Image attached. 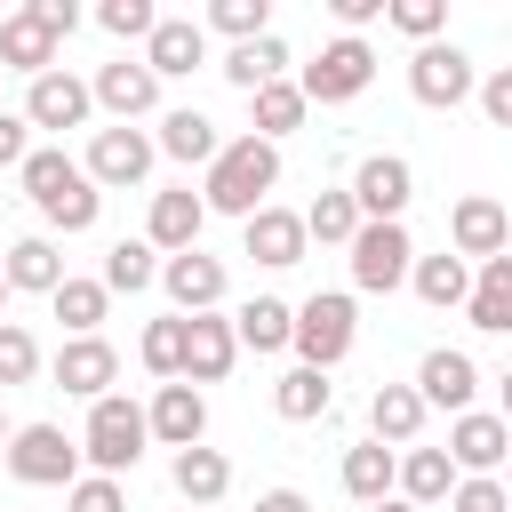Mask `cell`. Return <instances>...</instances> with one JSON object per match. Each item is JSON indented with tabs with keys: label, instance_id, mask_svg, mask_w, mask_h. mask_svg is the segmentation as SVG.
I'll return each mask as SVG.
<instances>
[{
	"label": "cell",
	"instance_id": "cell-45",
	"mask_svg": "<svg viewBox=\"0 0 512 512\" xmlns=\"http://www.w3.org/2000/svg\"><path fill=\"white\" fill-rule=\"evenodd\" d=\"M448 512H512V496L496 480H456L448 488Z\"/></svg>",
	"mask_w": 512,
	"mask_h": 512
},
{
	"label": "cell",
	"instance_id": "cell-52",
	"mask_svg": "<svg viewBox=\"0 0 512 512\" xmlns=\"http://www.w3.org/2000/svg\"><path fill=\"white\" fill-rule=\"evenodd\" d=\"M0 312H8V280H0Z\"/></svg>",
	"mask_w": 512,
	"mask_h": 512
},
{
	"label": "cell",
	"instance_id": "cell-1",
	"mask_svg": "<svg viewBox=\"0 0 512 512\" xmlns=\"http://www.w3.org/2000/svg\"><path fill=\"white\" fill-rule=\"evenodd\" d=\"M280 184V144H256V136H240V144H224L216 160H208V184H200V208H216V216H256L264 208V192Z\"/></svg>",
	"mask_w": 512,
	"mask_h": 512
},
{
	"label": "cell",
	"instance_id": "cell-34",
	"mask_svg": "<svg viewBox=\"0 0 512 512\" xmlns=\"http://www.w3.org/2000/svg\"><path fill=\"white\" fill-rule=\"evenodd\" d=\"M328 400H336V392H328V376H320V368H288V376L272 384V408H280L288 424H312V416H328Z\"/></svg>",
	"mask_w": 512,
	"mask_h": 512
},
{
	"label": "cell",
	"instance_id": "cell-40",
	"mask_svg": "<svg viewBox=\"0 0 512 512\" xmlns=\"http://www.w3.org/2000/svg\"><path fill=\"white\" fill-rule=\"evenodd\" d=\"M136 352H144V368H152V376H168V384H176V376H184V312H168V320H152Z\"/></svg>",
	"mask_w": 512,
	"mask_h": 512
},
{
	"label": "cell",
	"instance_id": "cell-28",
	"mask_svg": "<svg viewBox=\"0 0 512 512\" xmlns=\"http://www.w3.org/2000/svg\"><path fill=\"white\" fill-rule=\"evenodd\" d=\"M168 472H176V496H184L192 512H208V504L232 488V464H224L216 448H176V464H168Z\"/></svg>",
	"mask_w": 512,
	"mask_h": 512
},
{
	"label": "cell",
	"instance_id": "cell-20",
	"mask_svg": "<svg viewBox=\"0 0 512 512\" xmlns=\"http://www.w3.org/2000/svg\"><path fill=\"white\" fill-rule=\"evenodd\" d=\"M88 112H96L88 80H72V72H40L32 96H24V128H80Z\"/></svg>",
	"mask_w": 512,
	"mask_h": 512
},
{
	"label": "cell",
	"instance_id": "cell-30",
	"mask_svg": "<svg viewBox=\"0 0 512 512\" xmlns=\"http://www.w3.org/2000/svg\"><path fill=\"white\" fill-rule=\"evenodd\" d=\"M280 72H288V48H280L272 32H264V40H240V48L224 56V80H232L240 96H256V88H272Z\"/></svg>",
	"mask_w": 512,
	"mask_h": 512
},
{
	"label": "cell",
	"instance_id": "cell-53",
	"mask_svg": "<svg viewBox=\"0 0 512 512\" xmlns=\"http://www.w3.org/2000/svg\"><path fill=\"white\" fill-rule=\"evenodd\" d=\"M184 512H192V504H184Z\"/></svg>",
	"mask_w": 512,
	"mask_h": 512
},
{
	"label": "cell",
	"instance_id": "cell-17",
	"mask_svg": "<svg viewBox=\"0 0 512 512\" xmlns=\"http://www.w3.org/2000/svg\"><path fill=\"white\" fill-rule=\"evenodd\" d=\"M448 240H456V256H504V240H512V216H504V200H488V192H472V200H456V216H448Z\"/></svg>",
	"mask_w": 512,
	"mask_h": 512
},
{
	"label": "cell",
	"instance_id": "cell-23",
	"mask_svg": "<svg viewBox=\"0 0 512 512\" xmlns=\"http://www.w3.org/2000/svg\"><path fill=\"white\" fill-rule=\"evenodd\" d=\"M304 248H312V240H304V224H296L288 208H272V200H264V208L248 216V256H256V264L288 272V264H304Z\"/></svg>",
	"mask_w": 512,
	"mask_h": 512
},
{
	"label": "cell",
	"instance_id": "cell-4",
	"mask_svg": "<svg viewBox=\"0 0 512 512\" xmlns=\"http://www.w3.org/2000/svg\"><path fill=\"white\" fill-rule=\"evenodd\" d=\"M144 408L136 400H120V392H104V400H88V432H80V456L104 472V480H120V472H136V456H144Z\"/></svg>",
	"mask_w": 512,
	"mask_h": 512
},
{
	"label": "cell",
	"instance_id": "cell-15",
	"mask_svg": "<svg viewBox=\"0 0 512 512\" xmlns=\"http://www.w3.org/2000/svg\"><path fill=\"white\" fill-rule=\"evenodd\" d=\"M144 168H152V136L144 128H96V144H88V184H144Z\"/></svg>",
	"mask_w": 512,
	"mask_h": 512
},
{
	"label": "cell",
	"instance_id": "cell-38",
	"mask_svg": "<svg viewBox=\"0 0 512 512\" xmlns=\"http://www.w3.org/2000/svg\"><path fill=\"white\" fill-rule=\"evenodd\" d=\"M344 488H352L360 504H376V496H392V448H376V440H360V448H344Z\"/></svg>",
	"mask_w": 512,
	"mask_h": 512
},
{
	"label": "cell",
	"instance_id": "cell-5",
	"mask_svg": "<svg viewBox=\"0 0 512 512\" xmlns=\"http://www.w3.org/2000/svg\"><path fill=\"white\" fill-rule=\"evenodd\" d=\"M352 336H360V320H352V296H336V288H328V296H304V304L288 312V344L304 352L296 368H320V376H328V368L352 352Z\"/></svg>",
	"mask_w": 512,
	"mask_h": 512
},
{
	"label": "cell",
	"instance_id": "cell-51",
	"mask_svg": "<svg viewBox=\"0 0 512 512\" xmlns=\"http://www.w3.org/2000/svg\"><path fill=\"white\" fill-rule=\"evenodd\" d=\"M0 448H8V416H0Z\"/></svg>",
	"mask_w": 512,
	"mask_h": 512
},
{
	"label": "cell",
	"instance_id": "cell-25",
	"mask_svg": "<svg viewBox=\"0 0 512 512\" xmlns=\"http://www.w3.org/2000/svg\"><path fill=\"white\" fill-rule=\"evenodd\" d=\"M368 424H376V448H384V440H392V448H416L424 400H416L408 384H376V392H368Z\"/></svg>",
	"mask_w": 512,
	"mask_h": 512
},
{
	"label": "cell",
	"instance_id": "cell-33",
	"mask_svg": "<svg viewBox=\"0 0 512 512\" xmlns=\"http://www.w3.org/2000/svg\"><path fill=\"white\" fill-rule=\"evenodd\" d=\"M408 280H416V296H424L432 312H448V304H464V288H472V272H464V256H416V264H408Z\"/></svg>",
	"mask_w": 512,
	"mask_h": 512
},
{
	"label": "cell",
	"instance_id": "cell-22",
	"mask_svg": "<svg viewBox=\"0 0 512 512\" xmlns=\"http://www.w3.org/2000/svg\"><path fill=\"white\" fill-rule=\"evenodd\" d=\"M112 376H120V352H112L104 336H72V344L56 352V384H64V392H80V400H104V392H112Z\"/></svg>",
	"mask_w": 512,
	"mask_h": 512
},
{
	"label": "cell",
	"instance_id": "cell-26",
	"mask_svg": "<svg viewBox=\"0 0 512 512\" xmlns=\"http://www.w3.org/2000/svg\"><path fill=\"white\" fill-rule=\"evenodd\" d=\"M392 480H400V504H440L448 488H456V464L440 456V448H408V456H392Z\"/></svg>",
	"mask_w": 512,
	"mask_h": 512
},
{
	"label": "cell",
	"instance_id": "cell-6",
	"mask_svg": "<svg viewBox=\"0 0 512 512\" xmlns=\"http://www.w3.org/2000/svg\"><path fill=\"white\" fill-rule=\"evenodd\" d=\"M368 80H376V48H368V40H344V32H336V40H328V48H320V56L304 64L296 96H304V104H352V96H360Z\"/></svg>",
	"mask_w": 512,
	"mask_h": 512
},
{
	"label": "cell",
	"instance_id": "cell-48",
	"mask_svg": "<svg viewBox=\"0 0 512 512\" xmlns=\"http://www.w3.org/2000/svg\"><path fill=\"white\" fill-rule=\"evenodd\" d=\"M328 8H336L344 40H360V24H376V16H384V0H328Z\"/></svg>",
	"mask_w": 512,
	"mask_h": 512
},
{
	"label": "cell",
	"instance_id": "cell-16",
	"mask_svg": "<svg viewBox=\"0 0 512 512\" xmlns=\"http://www.w3.org/2000/svg\"><path fill=\"white\" fill-rule=\"evenodd\" d=\"M88 104H104V112H112V120L128 128V120H144V112L160 104V80H152V72H144L136 56H120V64H104V72H96Z\"/></svg>",
	"mask_w": 512,
	"mask_h": 512
},
{
	"label": "cell",
	"instance_id": "cell-41",
	"mask_svg": "<svg viewBox=\"0 0 512 512\" xmlns=\"http://www.w3.org/2000/svg\"><path fill=\"white\" fill-rule=\"evenodd\" d=\"M384 24H392V32H408V40L424 48V40H440V24H448V0H384Z\"/></svg>",
	"mask_w": 512,
	"mask_h": 512
},
{
	"label": "cell",
	"instance_id": "cell-43",
	"mask_svg": "<svg viewBox=\"0 0 512 512\" xmlns=\"http://www.w3.org/2000/svg\"><path fill=\"white\" fill-rule=\"evenodd\" d=\"M96 24H104L112 40H152L160 8H152V0H104V8H96Z\"/></svg>",
	"mask_w": 512,
	"mask_h": 512
},
{
	"label": "cell",
	"instance_id": "cell-13",
	"mask_svg": "<svg viewBox=\"0 0 512 512\" xmlns=\"http://www.w3.org/2000/svg\"><path fill=\"white\" fill-rule=\"evenodd\" d=\"M424 408H448V416H464L472 408V392H480V368H472V352H424V368H416V384H408Z\"/></svg>",
	"mask_w": 512,
	"mask_h": 512
},
{
	"label": "cell",
	"instance_id": "cell-18",
	"mask_svg": "<svg viewBox=\"0 0 512 512\" xmlns=\"http://www.w3.org/2000/svg\"><path fill=\"white\" fill-rule=\"evenodd\" d=\"M160 288L176 296V312L192 320V312H216L224 304V264L216 256H200V248H184V256H168L160 264Z\"/></svg>",
	"mask_w": 512,
	"mask_h": 512
},
{
	"label": "cell",
	"instance_id": "cell-3",
	"mask_svg": "<svg viewBox=\"0 0 512 512\" xmlns=\"http://www.w3.org/2000/svg\"><path fill=\"white\" fill-rule=\"evenodd\" d=\"M80 24V8L72 0H24L16 16H0V72H56V48H64V32Z\"/></svg>",
	"mask_w": 512,
	"mask_h": 512
},
{
	"label": "cell",
	"instance_id": "cell-8",
	"mask_svg": "<svg viewBox=\"0 0 512 512\" xmlns=\"http://www.w3.org/2000/svg\"><path fill=\"white\" fill-rule=\"evenodd\" d=\"M344 248H352V280H360L368 296H392V288L408 280V264H416V240H408V224H360Z\"/></svg>",
	"mask_w": 512,
	"mask_h": 512
},
{
	"label": "cell",
	"instance_id": "cell-9",
	"mask_svg": "<svg viewBox=\"0 0 512 512\" xmlns=\"http://www.w3.org/2000/svg\"><path fill=\"white\" fill-rule=\"evenodd\" d=\"M408 96L432 104V112H456V104L472 96V56H464L456 40H424V48L408 56Z\"/></svg>",
	"mask_w": 512,
	"mask_h": 512
},
{
	"label": "cell",
	"instance_id": "cell-19",
	"mask_svg": "<svg viewBox=\"0 0 512 512\" xmlns=\"http://www.w3.org/2000/svg\"><path fill=\"white\" fill-rule=\"evenodd\" d=\"M144 432L168 440V448H200V432H208V400H200L192 384H160L152 408H144Z\"/></svg>",
	"mask_w": 512,
	"mask_h": 512
},
{
	"label": "cell",
	"instance_id": "cell-35",
	"mask_svg": "<svg viewBox=\"0 0 512 512\" xmlns=\"http://www.w3.org/2000/svg\"><path fill=\"white\" fill-rule=\"evenodd\" d=\"M256 104V144H272V136H288V128H304V96H296V80H272V88H256L248 96Z\"/></svg>",
	"mask_w": 512,
	"mask_h": 512
},
{
	"label": "cell",
	"instance_id": "cell-47",
	"mask_svg": "<svg viewBox=\"0 0 512 512\" xmlns=\"http://www.w3.org/2000/svg\"><path fill=\"white\" fill-rule=\"evenodd\" d=\"M24 152H32V128H24V112H0V168H24Z\"/></svg>",
	"mask_w": 512,
	"mask_h": 512
},
{
	"label": "cell",
	"instance_id": "cell-14",
	"mask_svg": "<svg viewBox=\"0 0 512 512\" xmlns=\"http://www.w3.org/2000/svg\"><path fill=\"white\" fill-rule=\"evenodd\" d=\"M136 64H144L152 80H176V72H200V64H208V32H200L192 16H160Z\"/></svg>",
	"mask_w": 512,
	"mask_h": 512
},
{
	"label": "cell",
	"instance_id": "cell-42",
	"mask_svg": "<svg viewBox=\"0 0 512 512\" xmlns=\"http://www.w3.org/2000/svg\"><path fill=\"white\" fill-rule=\"evenodd\" d=\"M32 376H40V344H32V328L0 320V384H32Z\"/></svg>",
	"mask_w": 512,
	"mask_h": 512
},
{
	"label": "cell",
	"instance_id": "cell-7",
	"mask_svg": "<svg viewBox=\"0 0 512 512\" xmlns=\"http://www.w3.org/2000/svg\"><path fill=\"white\" fill-rule=\"evenodd\" d=\"M8 472L24 488H72L80 480V440H64V424H24V432H8Z\"/></svg>",
	"mask_w": 512,
	"mask_h": 512
},
{
	"label": "cell",
	"instance_id": "cell-32",
	"mask_svg": "<svg viewBox=\"0 0 512 512\" xmlns=\"http://www.w3.org/2000/svg\"><path fill=\"white\" fill-rule=\"evenodd\" d=\"M160 280V256L144 248V240H112V256H104V296H136V288H152Z\"/></svg>",
	"mask_w": 512,
	"mask_h": 512
},
{
	"label": "cell",
	"instance_id": "cell-37",
	"mask_svg": "<svg viewBox=\"0 0 512 512\" xmlns=\"http://www.w3.org/2000/svg\"><path fill=\"white\" fill-rule=\"evenodd\" d=\"M48 304H56V320H64L72 336H96V320H104V304H112V296H104L96 280H72V272H64Z\"/></svg>",
	"mask_w": 512,
	"mask_h": 512
},
{
	"label": "cell",
	"instance_id": "cell-29",
	"mask_svg": "<svg viewBox=\"0 0 512 512\" xmlns=\"http://www.w3.org/2000/svg\"><path fill=\"white\" fill-rule=\"evenodd\" d=\"M288 312H296V304H280V296H248V304L232 312V344H248V352H288Z\"/></svg>",
	"mask_w": 512,
	"mask_h": 512
},
{
	"label": "cell",
	"instance_id": "cell-36",
	"mask_svg": "<svg viewBox=\"0 0 512 512\" xmlns=\"http://www.w3.org/2000/svg\"><path fill=\"white\" fill-rule=\"evenodd\" d=\"M296 224H304V240H320V248H344V240L360 232V208H352V192H320V200H312Z\"/></svg>",
	"mask_w": 512,
	"mask_h": 512
},
{
	"label": "cell",
	"instance_id": "cell-46",
	"mask_svg": "<svg viewBox=\"0 0 512 512\" xmlns=\"http://www.w3.org/2000/svg\"><path fill=\"white\" fill-rule=\"evenodd\" d=\"M480 112H488V120H496V128H512V64H504V72H488V80H480Z\"/></svg>",
	"mask_w": 512,
	"mask_h": 512
},
{
	"label": "cell",
	"instance_id": "cell-44",
	"mask_svg": "<svg viewBox=\"0 0 512 512\" xmlns=\"http://www.w3.org/2000/svg\"><path fill=\"white\" fill-rule=\"evenodd\" d=\"M72 512H128V496H120V480L88 472V480H72Z\"/></svg>",
	"mask_w": 512,
	"mask_h": 512
},
{
	"label": "cell",
	"instance_id": "cell-24",
	"mask_svg": "<svg viewBox=\"0 0 512 512\" xmlns=\"http://www.w3.org/2000/svg\"><path fill=\"white\" fill-rule=\"evenodd\" d=\"M464 312H472V328H488V336L512 328V256H488V264H480V280L464 288Z\"/></svg>",
	"mask_w": 512,
	"mask_h": 512
},
{
	"label": "cell",
	"instance_id": "cell-12",
	"mask_svg": "<svg viewBox=\"0 0 512 512\" xmlns=\"http://www.w3.org/2000/svg\"><path fill=\"white\" fill-rule=\"evenodd\" d=\"M504 448H512V432H504V416H488V408H464L456 424H448V464H464L472 480H496V464H504Z\"/></svg>",
	"mask_w": 512,
	"mask_h": 512
},
{
	"label": "cell",
	"instance_id": "cell-27",
	"mask_svg": "<svg viewBox=\"0 0 512 512\" xmlns=\"http://www.w3.org/2000/svg\"><path fill=\"white\" fill-rule=\"evenodd\" d=\"M0 280H8V296L16 288H32V296H56V280H64V256H56V240H16L8 248V264H0Z\"/></svg>",
	"mask_w": 512,
	"mask_h": 512
},
{
	"label": "cell",
	"instance_id": "cell-2",
	"mask_svg": "<svg viewBox=\"0 0 512 512\" xmlns=\"http://www.w3.org/2000/svg\"><path fill=\"white\" fill-rule=\"evenodd\" d=\"M24 192H32V208L56 224V232H88L96 224V208H104V192L80 176V160H64V152H24Z\"/></svg>",
	"mask_w": 512,
	"mask_h": 512
},
{
	"label": "cell",
	"instance_id": "cell-10",
	"mask_svg": "<svg viewBox=\"0 0 512 512\" xmlns=\"http://www.w3.org/2000/svg\"><path fill=\"white\" fill-rule=\"evenodd\" d=\"M408 192H416V176H408L400 152H368L360 176H352V208H360V224H400Z\"/></svg>",
	"mask_w": 512,
	"mask_h": 512
},
{
	"label": "cell",
	"instance_id": "cell-49",
	"mask_svg": "<svg viewBox=\"0 0 512 512\" xmlns=\"http://www.w3.org/2000/svg\"><path fill=\"white\" fill-rule=\"evenodd\" d=\"M256 512H312V504H304L296 488H264V496H256Z\"/></svg>",
	"mask_w": 512,
	"mask_h": 512
},
{
	"label": "cell",
	"instance_id": "cell-21",
	"mask_svg": "<svg viewBox=\"0 0 512 512\" xmlns=\"http://www.w3.org/2000/svg\"><path fill=\"white\" fill-rule=\"evenodd\" d=\"M200 224H208V208H200V192H152V224H144V248L160 256H184V248H200Z\"/></svg>",
	"mask_w": 512,
	"mask_h": 512
},
{
	"label": "cell",
	"instance_id": "cell-39",
	"mask_svg": "<svg viewBox=\"0 0 512 512\" xmlns=\"http://www.w3.org/2000/svg\"><path fill=\"white\" fill-rule=\"evenodd\" d=\"M200 32H224L232 48H240V40H264V32H272V0H216Z\"/></svg>",
	"mask_w": 512,
	"mask_h": 512
},
{
	"label": "cell",
	"instance_id": "cell-31",
	"mask_svg": "<svg viewBox=\"0 0 512 512\" xmlns=\"http://www.w3.org/2000/svg\"><path fill=\"white\" fill-rule=\"evenodd\" d=\"M160 152L192 168V160H216V152H224V136H216V120H208V112H168V120H160Z\"/></svg>",
	"mask_w": 512,
	"mask_h": 512
},
{
	"label": "cell",
	"instance_id": "cell-11",
	"mask_svg": "<svg viewBox=\"0 0 512 512\" xmlns=\"http://www.w3.org/2000/svg\"><path fill=\"white\" fill-rule=\"evenodd\" d=\"M232 360H240V344H232V320H216V312H192L184 320V376L176 384H224L232 376Z\"/></svg>",
	"mask_w": 512,
	"mask_h": 512
},
{
	"label": "cell",
	"instance_id": "cell-50",
	"mask_svg": "<svg viewBox=\"0 0 512 512\" xmlns=\"http://www.w3.org/2000/svg\"><path fill=\"white\" fill-rule=\"evenodd\" d=\"M368 512H416V504H400V496H376V504H368Z\"/></svg>",
	"mask_w": 512,
	"mask_h": 512
}]
</instances>
